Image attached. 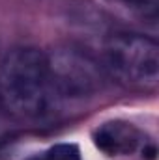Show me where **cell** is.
Wrapping results in <instances>:
<instances>
[{"label": "cell", "mask_w": 159, "mask_h": 160, "mask_svg": "<svg viewBox=\"0 0 159 160\" xmlns=\"http://www.w3.org/2000/svg\"><path fill=\"white\" fill-rule=\"evenodd\" d=\"M0 84L8 104L25 116H43L58 99L51 84L49 60L34 47H19L8 52Z\"/></svg>", "instance_id": "cell-1"}, {"label": "cell", "mask_w": 159, "mask_h": 160, "mask_svg": "<svg viewBox=\"0 0 159 160\" xmlns=\"http://www.w3.org/2000/svg\"><path fill=\"white\" fill-rule=\"evenodd\" d=\"M105 67L123 84L154 88L159 80V47L152 38L116 32L103 48Z\"/></svg>", "instance_id": "cell-2"}, {"label": "cell", "mask_w": 159, "mask_h": 160, "mask_svg": "<svg viewBox=\"0 0 159 160\" xmlns=\"http://www.w3.org/2000/svg\"><path fill=\"white\" fill-rule=\"evenodd\" d=\"M49 60V75L56 97L79 99L99 88V69L75 48H58Z\"/></svg>", "instance_id": "cell-3"}, {"label": "cell", "mask_w": 159, "mask_h": 160, "mask_svg": "<svg viewBox=\"0 0 159 160\" xmlns=\"http://www.w3.org/2000/svg\"><path fill=\"white\" fill-rule=\"evenodd\" d=\"M96 145L107 155H129L140 143V132L125 121H109L96 130Z\"/></svg>", "instance_id": "cell-4"}, {"label": "cell", "mask_w": 159, "mask_h": 160, "mask_svg": "<svg viewBox=\"0 0 159 160\" xmlns=\"http://www.w3.org/2000/svg\"><path fill=\"white\" fill-rule=\"evenodd\" d=\"M43 160H80L79 147L73 143H58L54 147H51L45 157H41Z\"/></svg>", "instance_id": "cell-5"}, {"label": "cell", "mask_w": 159, "mask_h": 160, "mask_svg": "<svg viewBox=\"0 0 159 160\" xmlns=\"http://www.w3.org/2000/svg\"><path fill=\"white\" fill-rule=\"evenodd\" d=\"M125 4L144 19L156 21L157 17V0H125Z\"/></svg>", "instance_id": "cell-6"}, {"label": "cell", "mask_w": 159, "mask_h": 160, "mask_svg": "<svg viewBox=\"0 0 159 160\" xmlns=\"http://www.w3.org/2000/svg\"><path fill=\"white\" fill-rule=\"evenodd\" d=\"M30 160H43V158H40V157H36V158H30Z\"/></svg>", "instance_id": "cell-7"}]
</instances>
